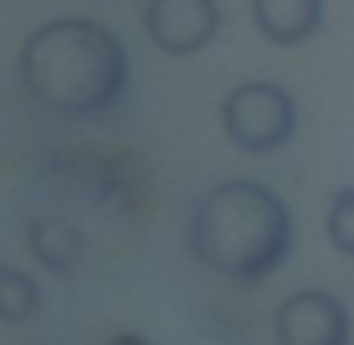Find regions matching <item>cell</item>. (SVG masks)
<instances>
[{
  "label": "cell",
  "mask_w": 354,
  "mask_h": 345,
  "mask_svg": "<svg viewBox=\"0 0 354 345\" xmlns=\"http://www.w3.org/2000/svg\"><path fill=\"white\" fill-rule=\"evenodd\" d=\"M27 95L59 117H99L126 95V45L90 18H54L36 27L18 54Z\"/></svg>",
  "instance_id": "1"
},
{
  "label": "cell",
  "mask_w": 354,
  "mask_h": 345,
  "mask_svg": "<svg viewBox=\"0 0 354 345\" xmlns=\"http://www.w3.org/2000/svg\"><path fill=\"white\" fill-rule=\"evenodd\" d=\"M328 242L341 256H354V189H341L328 207Z\"/></svg>",
  "instance_id": "9"
},
{
  "label": "cell",
  "mask_w": 354,
  "mask_h": 345,
  "mask_svg": "<svg viewBox=\"0 0 354 345\" xmlns=\"http://www.w3.org/2000/svg\"><path fill=\"white\" fill-rule=\"evenodd\" d=\"M292 211L256 180H225L193 207L189 251L211 274L260 283L292 256Z\"/></svg>",
  "instance_id": "2"
},
{
  "label": "cell",
  "mask_w": 354,
  "mask_h": 345,
  "mask_svg": "<svg viewBox=\"0 0 354 345\" xmlns=\"http://www.w3.org/2000/svg\"><path fill=\"white\" fill-rule=\"evenodd\" d=\"M27 247H32V256L41 260L50 274H68V269H77L86 242H81V229L68 225V220H32Z\"/></svg>",
  "instance_id": "7"
},
{
  "label": "cell",
  "mask_w": 354,
  "mask_h": 345,
  "mask_svg": "<svg viewBox=\"0 0 354 345\" xmlns=\"http://www.w3.org/2000/svg\"><path fill=\"white\" fill-rule=\"evenodd\" d=\"M36 310H41L36 278L14 265H0V323H27Z\"/></svg>",
  "instance_id": "8"
},
{
  "label": "cell",
  "mask_w": 354,
  "mask_h": 345,
  "mask_svg": "<svg viewBox=\"0 0 354 345\" xmlns=\"http://www.w3.org/2000/svg\"><path fill=\"white\" fill-rule=\"evenodd\" d=\"M251 18L269 45H301L319 32L323 0H251Z\"/></svg>",
  "instance_id": "6"
},
{
  "label": "cell",
  "mask_w": 354,
  "mask_h": 345,
  "mask_svg": "<svg viewBox=\"0 0 354 345\" xmlns=\"http://www.w3.org/2000/svg\"><path fill=\"white\" fill-rule=\"evenodd\" d=\"M278 345H350V314L332 292H292L274 314Z\"/></svg>",
  "instance_id": "5"
},
{
  "label": "cell",
  "mask_w": 354,
  "mask_h": 345,
  "mask_svg": "<svg viewBox=\"0 0 354 345\" xmlns=\"http://www.w3.org/2000/svg\"><path fill=\"white\" fill-rule=\"evenodd\" d=\"M108 345H148V341H144V337H135V332H117V337L108 341Z\"/></svg>",
  "instance_id": "10"
},
{
  "label": "cell",
  "mask_w": 354,
  "mask_h": 345,
  "mask_svg": "<svg viewBox=\"0 0 354 345\" xmlns=\"http://www.w3.org/2000/svg\"><path fill=\"white\" fill-rule=\"evenodd\" d=\"M220 126L242 153H278L296 135V99L278 81H247L220 99Z\"/></svg>",
  "instance_id": "3"
},
{
  "label": "cell",
  "mask_w": 354,
  "mask_h": 345,
  "mask_svg": "<svg viewBox=\"0 0 354 345\" xmlns=\"http://www.w3.org/2000/svg\"><path fill=\"white\" fill-rule=\"evenodd\" d=\"M144 32L162 54H198L216 41L220 9L216 0H148Z\"/></svg>",
  "instance_id": "4"
}]
</instances>
